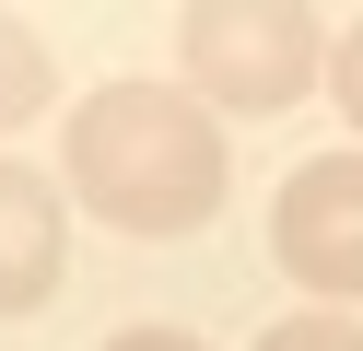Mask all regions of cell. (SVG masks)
Returning <instances> with one entry per match:
<instances>
[{
  "label": "cell",
  "instance_id": "6da1fadb",
  "mask_svg": "<svg viewBox=\"0 0 363 351\" xmlns=\"http://www.w3.org/2000/svg\"><path fill=\"white\" fill-rule=\"evenodd\" d=\"M223 129L176 82H106L59 129V187L118 234H199L223 211Z\"/></svg>",
  "mask_w": 363,
  "mask_h": 351
},
{
  "label": "cell",
  "instance_id": "7a4b0ae2",
  "mask_svg": "<svg viewBox=\"0 0 363 351\" xmlns=\"http://www.w3.org/2000/svg\"><path fill=\"white\" fill-rule=\"evenodd\" d=\"M176 59H188L199 106L281 117V106H305V94H316L328 35H316L305 0H188V12H176Z\"/></svg>",
  "mask_w": 363,
  "mask_h": 351
},
{
  "label": "cell",
  "instance_id": "3957f363",
  "mask_svg": "<svg viewBox=\"0 0 363 351\" xmlns=\"http://www.w3.org/2000/svg\"><path fill=\"white\" fill-rule=\"evenodd\" d=\"M269 246H281V269L305 281V293L363 304V152L293 164L281 199H269Z\"/></svg>",
  "mask_w": 363,
  "mask_h": 351
},
{
  "label": "cell",
  "instance_id": "277c9868",
  "mask_svg": "<svg viewBox=\"0 0 363 351\" xmlns=\"http://www.w3.org/2000/svg\"><path fill=\"white\" fill-rule=\"evenodd\" d=\"M71 269V223H59V187L24 152H0V316H35Z\"/></svg>",
  "mask_w": 363,
  "mask_h": 351
},
{
  "label": "cell",
  "instance_id": "5b68a950",
  "mask_svg": "<svg viewBox=\"0 0 363 351\" xmlns=\"http://www.w3.org/2000/svg\"><path fill=\"white\" fill-rule=\"evenodd\" d=\"M48 94H59V70H48V47H35V23L0 12V140L24 129V117H48Z\"/></svg>",
  "mask_w": 363,
  "mask_h": 351
},
{
  "label": "cell",
  "instance_id": "8992f818",
  "mask_svg": "<svg viewBox=\"0 0 363 351\" xmlns=\"http://www.w3.org/2000/svg\"><path fill=\"white\" fill-rule=\"evenodd\" d=\"M258 351H363V328L340 316V304H316V316H281V328H258Z\"/></svg>",
  "mask_w": 363,
  "mask_h": 351
},
{
  "label": "cell",
  "instance_id": "52a82bcc",
  "mask_svg": "<svg viewBox=\"0 0 363 351\" xmlns=\"http://www.w3.org/2000/svg\"><path fill=\"white\" fill-rule=\"evenodd\" d=\"M328 94H340V117L363 129V23H352V35H328Z\"/></svg>",
  "mask_w": 363,
  "mask_h": 351
},
{
  "label": "cell",
  "instance_id": "ba28073f",
  "mask_svg": "<svg viewBox=\"0 0 363 351\" xmlns=\"http://www.w3.org/2000/svg\"><path fill=\"white\" fill-rule=\"evenodd\" d=\"M94 351H199L188 328H118V340H94Z\"/></svg>",
  "mask_w": 363,
  "mask_h": 351
}]
</instances>
